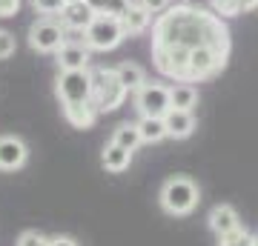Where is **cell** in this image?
<instances>
[{
	"label": "cell",
	"instance_id": "obj_1",
	"mask_svg": "<svg viewBox=\"0 0 258 246\" xmlns=\"http://www.w3.org/2000/svg\"><path fill=\"white\" fill-rule=\"evenodd\" d=\"M201 46L230 49V29L212 9L192 6H169L152 23V60L155 69L169 80H186L189 52Z\"/></svg>",
	"mask_w": 258,
	"mask_h": 246
},
{
	"label": "cell",
	"instance_id": "obj_2",
	"mask_svg": "<svg viewBox=\"0 0 258 246\" xmlns=\"http://www.w3.org/2000/svg\"><path fill=\"white\" fill-rule=\"evenodd\" d=\"M57 101L63 109V118L75 129H89L98 118V109L92 103V72L78 69V72H57Z\"/></svg>",
	"mask_w": 258,
	"mask_h": 246
},
{
	"label": "cell",
	"instance_id": "obj_3",
	"mask_svg": "<svg viewBox=\"0 0 258 246\" xmlns=\"http://www.w3.org/2000/svg\"><path fill=\"white\" fill-rule=\"evenodd\" d=\"M92 72V103L98 112H115L118 106H123L129 92L123 89V83L118 80L115 69H106V66H98V69H89Z\"/></svg>",
	"mask_w": 258,
	"mask_h": 246
},
{
	"label": "cell",
	"instance_id": "obj_4",
	"mask_svg": "<svg viewBox=\"0 0 258 246\" xmlns=\"http://www.w3.org/2000/svg\"><path fill=\"white\" fill-rule=\"evenodd\" d=\"M123 40H126L123 23H120V18H112V15H95L92 23L83 29V43L92 52H112Z\"/></svg>",
	"mask_w": 258,
	"mask_h": 246
},
{
	"label": "cell",
	"instance_id": "obj_5",
	"mask_svg": "<svg viewBox=\"0 0 258 246\" xmlns=\"http://www.w3.org/2000/svg\"><path fill=\"white\" fill-rule=\"evenodd\" d=\"M201 201V192H198V183L178 175V178H169L161 189V206L169 215H189V212L198 206Z\"/></svg>",
	"mask_w": 258,
	"mask_h": 246
},
{
	"label": "cell",
	"instance_id": "obj_6",
	"mask_svg": "<svg viewBox=\"0 0 258 246\" xmlns=\"http://www.w3.org/2000/svg\"><path fill=\"white\" fill-rule=\"evenodd\" d=\"M66 40V29L55 18H40L29 26V46L40 55H55Z\"/></svg>",
	"mask_w": 258,
	"mask_h": 246
},
{
	"label": "cell",
	"instance_id": "obj_7",
	"mask_svg": "<svg viewBox=\"0 0 258 246\" xmlns=\"http://www.w3.org/2000/svg\"><path fill=\"white\" fill-rule=\"evenodd\" d=\"M135 106H138L141 118H164L166 112L172 109V98H169V86L166 83H144L135 92Z\"/></svg>",
	"mask_w": 258,
	"mask_h": 246
},
{
	"label": "cell",
	"instance_id": "obj_8",
	"mask_svg": "<svg viewBox=\"0 0 258 246\" xmlns=\"http://www.w3.org/2000/svg\"><path fill=\"white\" fill-rule=\"evenodd\" d=\"M57 69L60 72H78V69H89V60H92V49L83 43V40H72L66 37L63 46L55 52Z\"/></svg>",
	"mask_w": 258,
	"mask_h": 246
},
{
	"label": "cell",
	"instance_id": "obj_9",
	"mask_svg": "<svg viewBox=\"0 0 258 246\" xmlns=\"http://www.w3.org/2000/svg\"><path fill=\"white\" fill-rule=\"evenodd\" d=\"M26 157L29 146L18 135H0V172H18Z\"/></svg>",
	"mask_w": 258,
	"mask_h": 246
},
{
	"label": "cell",
	"instance_id": "obj_10",
	"mask_svg": "<svg viewBox=\"0 0 258 246\" xmlns=\"http://www.w3.org/2000/svg\"><path fill=\"white\" fill-rule=\"evenodd\" d=\"M164 126H166V137L184 140L195 132V115L189 109H169L164 115Z\"/></svg>",
	"mask_w": 258,
	"mask_h": 246
},
{
	"label": "cell",
	"instance_id": "obj_11",
	"mask_svg": "<svg viewBox=\"0 0 258 246\" xmlns=\"http://www.w3.org/2000/svg\"><path fill=\"white\" fill-rule=\"evenodd\" d=\"M92 18H95V12L83 0L81 3H66V9L57 15V20L63 23L66 32H81V35H83V29L92 23Z\"/></svg>",
	"mask_w": 258,
	"mask_h": 246
},
{
	"label": "cell",
	"instance_id": "obj_12",
	"mask_svg": "<svg viewBox=\"0 0 258 246\" xmlns=\"http://www.w3.org/2000/svg\"><path fill=\"white\" fill-rule=\"evenodd\" d=\"M120 23H123V32H126V37H135V35H144L149 29V23H152V15H149L144 6H141L138 0H132V6H129V12L120 18Z\"/></svg>",
	"mask_w": 258,
	"mask_h": 246
},
{
	"label": "cell",
	"instance_id": "obj_13",
	"mask_svg": "<svg viewBox=\"0 0 258 246\" xmlns=\"http://www.w3.org/2000/svg\"><path fill=\"white\" fill-rule=\"evenodd\" d=\"M210 226H212L215 235L221 237V235H227V232H232V229H238L241 218H238V212L232 209L230 203H221V206H215V209L210 212Z\"/></svg>",
	"mask_w": 258,
	"mask_h": 246
},
{
	"label": "cell",
	"instance_id": "obj_14",
	"mask_svg": "<svg viewBox=\"0 0 258 246\" xmlns=\"http://www.w3.org/2000/svg\"><path fill=\"white\" fill-rule=\"evenodd\" d=\"M101 163H103V169H106V172H126L129 163H132V152L109 140V143L103 146Z\"/></svg>",
	"mask_w": 258,
	"mask_h": 246
},
{
	"label": "cell",
	"instance_id": "obj_15",
	"mask_svg": "<svg viewBox=\"0 0 258 246\" xmlns=\"http://www.w3.org/2000/svg\"><path fill=\"white\" fill-rule=\"evenodd\" d=\"M115 74H118V80L123 83V89L126 92H138L144 83H147V72H144V66L132 63V60H123V63L115 66Z\"/></svg>",
	"mask_w": 258,
	"mask_h": 246
},
{
	"label": "cell",
	"instance_id": "obj_16",
	"mask_svg": "<svg viewBox=\"0 0 258 246\" xmlns=\"http://www.w3.org/2000/svg\"><path fill=\"white\" fill-rule=\"evenodd\" d=\"M169 98H172V109H189L192 112L195 106H198V89L186 80H178L175 86H169Z\"/></svg>",
	"mask_w": 258,
	"mask_h": 246
},
{
	"label": "cell",
	"instance_id": "obj_17",
	"mask_svg": "<svg viewBox=\"0 0 258 246\" xmlns=\"http://www.w3.org/2000/svg\"><path fill=\"white\" fill-rule=\"evenodd\" d=\"M138 132L144 143H161L166 137V126L164 118H141L138 120Z\"/></svg>",
	"mask_w": 258,
	"mask_h": 246
},
{
	"label": "cell",
	"instance_id": "obj_18",
	"mask_svg": "<svg viewBox=\"0 0 258 246\" xmlns=\"http://www.w3.org/2000/svg\"><path fill=\"white\" fill-rule=\"evenodd\" d=\"M95 15H112V18H123L132 6V0H83Z\"/></svg>",
	"mask_w": 258,
	"mask_h": 246
},
{
	"label": "cell",
	"instance_id": "obj_19",
	"mask_svg": "<svg viewBox=\"0 0 258 246\" xmlns=\"http://www.w3.org/2000/svg\"><path fill=\"white\" fill-rule=\"evenodd\" d=\"M112 143L123 146V149H129V152H135L144 140H141V132H138V123H120L118 129H115V135H112Z\"/></svg>",
	"mask_w": 258,
	"mask_h": 246
},
{
	"label": "cell",
	"instance_id": "obj_20",
	"mask_svg": "<svg viewBox=\"0 0 258 246\" xmlns=\"http://www.w3.org/2000/svg\"><path fill=\"white\" fill-rule=\"evenodd\" d=\"M218 246H255V235H249L244 226H238L218 237Z\"/></svg>",
	"mask_w": 258,
	"mask_h": 246
},
{
	"label": "cell",
	"instance_id": "obj_21",
	"mask_svg": "<svg viewBox=\"0 0 258 246\" xmlns=\"http://www.w3.org/2000/svg\"><path fill=\"white\" fill-rule=\"evenodd\" d=\"M32 6H35V12L43 15V18H57V15L66 9V0H32Z\"/></svg>",
	"mask_w": 258,
	"mask_h": 246
},
{
	"label": "cell",
	"instance_id": "obj_22",
	"mask_svg": "<svg viewBox=\"0 0 258 246\" xmlns=\"http://www.w3.org/2000/svg\"><path fill=\"white\" fill-rule=\"evenodd\" d=\"M15 52H18V40H15V35L6 32V29H0V60L12 57Z\"/></svg>",
	"mask_w": 258,
	"mask_h": 246
},
{
	"label": "cell",
	"instance_id": "obj_23",
	"mask_svg": "<svg viewBox=\"0 0 258 246\" xmlns=\"http://www.w3.org/2000/svg\"><path fill=\"white\" fill-rule=\"evenodd\" d=\"M18 246H49V240L40 232H23L18 240Z\"/></svg>",
	"mask_w": 258,
	"mask_h": 246
},
{
	"label": "cell",
	"instance_id": "obj_24",
	"mask_svg": "<svg viewBox=\"0 0 258 246\" xmlns=\"http://www.w3.org/2000/svg\"><path fill=\"white\" fill-rule=\"evenodd\" d=\"M141 6H144V9L149 12V15H152V18H158V15H161V12H166L169 9V0H138Z\"/></svg>",
	"mask_w": 258,
	"mask_h": 246
},
{
	"label": "cell",
	"instance_id": "obj_25",
	"mask_svg": "<svg viewBox=\"0 0 258 246\" xmlns=\"http://www.w3.org/2000/svg\"><path fill=\"white\" fill-rule=\"evenodd\" d=\"M20 12V0H0V18H15Z\"/></svg>",
	"mask_w": 258,
	"mask_h": 246
},
{
	"label": "cell",
	"instance_id": "obj_26",
	"mask_svg": "<svg viewBox=\"0 0 258 246\" xmlns=\"http://www.w3.org/2000/svg\"><path fill=\"white\" fill-rule=\"evenodd\" d=\"M258 9V0H235V12L238 15H249Z\"/></svg>",
	"mask_w": 258,
	"mask_h": 246
},
{
	"label": "cell",
	"instance_id": "obj_27",
	"mask_svg": "<svg viewBox=\"0 0 258 246\" xmlns=\"http://www.w3.org/2000/svg\"><path fill=\"white\" fill-rule=\"evenodd\" d=\"M181 3L192 6V9H210V3H212V0H181Z\"/></svg>",
	"mask_w": 258,
	"mask_h": 246
},
{
	"label": "cell",
	"instance_id": "obj_28",
	"mask_svg": "<svg viewBox=\"0 0 258 246\" xmlns=\"http://www.w3.org/2000/svg\"><path fill=\"white\" fill-rule=\"evenodd\" d=\"M49 246H78L72 237H55V240H49Z\"/></svg>",
	"mask_w": 258,
	"mask_h": 246
},
{
	"label": "cell",
	"instance_id": "obj_29",
	"mask_svg": "<svg viewBox=\"0 0 258 246\" xmlns=\"http://www.w3.org/2000/svg\"><path fill=\"white\" fill-rule=\"evenodd\" d=\"M66 3H81V0H66Z\"/></svg>",
	"mask_w": 258,
	"mask_h": 246
},
{
	"label": "cell",
	"instance_id": "obj_30",
	"mask_svg": "<svg viewBox=\"0 0 258 246\" xmlns=\"http://www.w3.org/2000/svg\"><path fill=\"white\" fill-rule=\"evenodd\" d=\"M255 246H258V235H255Z\"/></svg>",
	"mask_w": 258,
	"mask_h": 246
}]
</instances>
